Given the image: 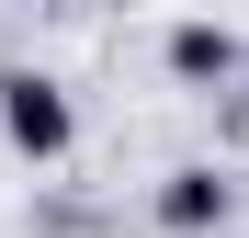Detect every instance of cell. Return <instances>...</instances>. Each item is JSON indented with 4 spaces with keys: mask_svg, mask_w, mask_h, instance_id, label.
Masks as SVG:
<instances>
[{
    "mask_svg": "<svg viewBox=\"0 0 249 238\" xmlns=\"http://www.w3.org/2000/svg\"><path fill=\"white\" fill-rule=\"evenodd\" d=\"M0 147L34 159V170H57V159L79 147V102H68V79H46V68H0Z\"/></svg>",
    "mask_w": 249,
    "mask_h": 238,
    "instance_id": "obj_1",
    "label": "cell"
},
{
    "mask_svg": "<svg viewBox=\"0 0 249 238\" xmlns=\"http://www.w3.org/2000/svg\"><path fill=\"white\" fill-rule=\"evenodd\" d=\"M147 216L170 227V238H215V227L238 216V182L215 170V159H181V170L159 182V204H147Z\"/></svg>",
    "mask_w": 249,
    "mask_h": 238,
    "instance_id": "obj_3",
    "label": "cell"
},
{
    "mask_svg": "<svg viewBox=\"0 0 249 238\" xmlns=\"http://www.w3.org/2000/svg\"><path fill=\"white\" fill-rule=\"evenodd\" d=\"M34 12H91V0H34Z\"/></svg>",
    "mask_w": 249,
    "mask_h": 238,
    "instance_id": "obj_4",
    "label": "cell"
},
{
    "mask_svg": "<svg viewBox=\"0 0 249 238\" xmlns=\"http://www.w3.org/2000/svg\"><path fill=\"white\" fill-rule=\"evenodd\" d=\"M159 68H170L181 91H227V79L249 68V46H238V34H227L215 12H181L170 34H159Z\"/></svg>",
    "mask_w": 249,
    "mask_h": 238,
    "instance_id": "obj_2",
    "label": "cell"
}]
</instances>
